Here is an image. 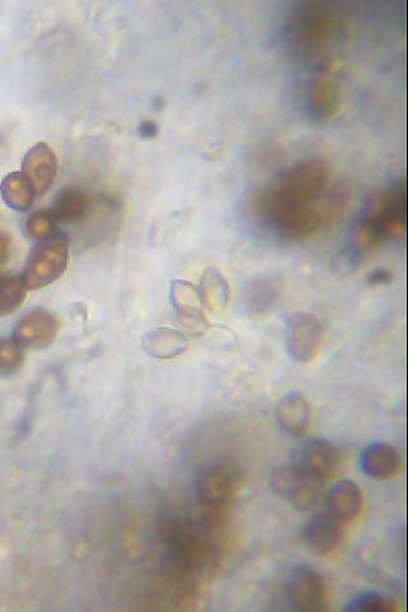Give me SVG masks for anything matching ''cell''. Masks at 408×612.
Instances as JSON below:
<instances>
[{
	"label": "cell",
	"mask_w": 408,
	"mask_h": 612,
	"mask_svg": "<svg viewBox=\"0 0 408 612\" xmlns=\"http://www.w3.org/2000/svg\"><path fill=\"white\" fill-rule=\"evenodd\" d=\"M350 190L321 157L292 164L264 185L254 215L278 238L305 241L327 233L345 216Z\"/></svg>",
	"instance_id": "obj_1"
},
{
	"label": "cell",
	"mask_w": 408,
	"mask_h": 612,
	"mask_svg": "<svg viewBox=\"0 0 408 612\" xmlns=\"http://www.w3.org/2000/svg\"><path fill=\"white\" fill-rule=\"evenodd\" d=\"M406 184L397 182L374 194L357 220L351 252L360 259L401 238L406 231Z\"/></svg>",
	"instance_id": "obj_2"
},
{
	"label": "cell",
	"mask_w": 408,
	"mask_h": 612,
	"mask_svg": "<svg viewBox=\"0 0 408 612\" xmlns=\"http://www.w3.org/2000/svg\"><path fill=\"white\" fill-rule=\"evenodd\" d=\"M286 43L296 57L321 59L333 49L341 34V18L324 3H306L286 21Z\"/></svg>",
	"instance_id": "obj_3"
},
{
	"label": "cell",
	"mask_w": 408,
	"mask_h": 612,
	"mask_svg": "<svg viewBox=\"0 0 408 612\" xmlns=\"http://www.w3.org/2000/svg\"><path fill=\"white\" fill-rule=\"evenodd\" d=\"M69 244V236L60 231L37 240L21 276L27 290L43 289L64 275L69 262Z\"/></svg>",
	"instance_id": "obj_4"
},
{
	"label": "cell",
	"mask_w": 408,
	"mask_h": 612,
	"mask_svg": "<svg viewBox=\"0 0 408 612\" xmlns=\"http://www.w3.org/2000/svg\"><path fill=\"white\" fill-rule=\"evenodd\" d=\"M272 489L292 507L305 512L321 500L324 480L298 465L278 467L271 477Z\"/></svg>",
	"instance_id": "obj_5"
},
{
	"label": "cell",
	"mask_w": 408,
	"mask_h": 612,
	"mask_svg": "<svg viewBox=\"0 0 408 612\" xmlns=\"http://www.w3.org/2000/svg\"><path fill=\"white\" fill-rule=\"evenodd\" d=\"M323 343V324L315 315L298 312L286 327V349L292 360L309 364L318 356Z\"/></svg>",
	"instance_id": "obj_6"
},
{
	"label": "cell",
	"mask_w": 408,
	"mask_h": 612,
	"mask_svg": "<svg viewBox=\"0 0 408 612\" xmlns=\"http://www.w3.org/2000/svg\"><path fill=\"white\" fill-rule=\"evenodd\" d=\"M286 597L296 610L317 612L327 609V586L321 574L309 565H299L287 577Z\"/></svg>",
	"instance_id": "obj_7"
},
{
	"label": "cell",
	"mask_w": 408,
	"mask_h": 612,
	"mask_svg": "<svg viewBox=\"0 0 408 612\" xmlns=\"http://www.w3.org/2000/svg\"><path fill=\"white\" fill-rule=\"evenodd\" d=\"M341 96L337 74L326 67L315 74L306 87V110L318 122H327L340 110Z\"/></svg>",
	"instance_id": "obj_8"
},
{
	"label": "cell",
	"mask_w": 408,
	"mask_h": 612,
	"mask_svg": "<svg viewBox=\"0 0 408 612\" xmlns=\"http://www.w3.org/2000/svg\"><path fill=\"white\" fill-rule=\"evenodd\" d=\"M170 298L179 323L192 335H202L210 323L198 286L189 281L175 280L171 284Z\"/></svg>",
	"instance_id": "obj_9"
},
{
	"label": "cell",
	"mask_w": 408,
	"mask_h": 612,
	"mask_svg": "<svg viewBox=\"0 0 408 612\" xmlns=\"http://www.w3.org/2000/svg\"><path fill=\"white\" fill-rule=\"evenodd\" d=\"M60 331L58 315L45 309L32 310L16 324L13 338L25 349L44 350L55 341Z\"/></svg>",
	"instance_id": "obj_10"
},
{
	"label": "cell",
	"mask_w": 408,
	"mask_h": 612,
	"mask_svg": "<svg viewBox=\"0 0 408 612\" xmlns=\"http://www.w3.org/2000/svg\"><path fill=\"white\" fill-rule=\"evenodd\" d=\"M59 169L58 157L45 142L27 151L22 161V174L29 180L36 196H43L54 183Z\"/></svg>",
	"instance_id": "obj_11"
},
{
	"label": "cell",
	"mask_w": 408,
	"mask_h": 612,
	"mask_svg": "<svg viewBox=\"0 0 408 612\" xmlns=\"http://www.w3.org/2000/svg\"><path fill=\"white\" fill-rule=\"evenodd\" d=\"M342 523L329 512L315 513L304 528L306 545L317 555L332 554L343 540Z\"/></svg>",
	"instance_id": "obj_12"
},
{
	"label": "cell",
	"mask_w": 408,
	"mask_h": 612,
	"mask_svg": "<svg viewBox=\"0 0 408 612\" xmlns=\"http://www.w3.org/2000/svg\"><path fill=\"white\" fill-rule=\"evenodd\" d=\"M278 426L291 437H301L312 423V406L303 393L292 391L281 398L275 411Z\"/></svg>",
	"instance_id": "obj_13"
},
{
	"label": "cell",
	"mask_w": 408,
	"mask_h": 612,
	"mask_svg": "<svg viewBox=\"0 0 408 612\" xmlns=\"http://www.w3.org/2000/svg\"><path fill=\"white\" fill-rule=\"evenodd\" d=\"M234 491L233 475L225 466H211L197 480V494L207 507H221Z\"/></svg>",
	"instance_id": "obj_14"
},
{
	"label": "cell",
	"mask_w": 408,
	"mask_h": 612,
	"mask_svg": "<svg viewBox=\"0 0 408 612\" xmlns=\"http://www.w3.org/2000/svg\"><path fill=\"white\" fill-rule=\"evenodd\" d=\"M187 333L178 329L160 327L147 332L142 338V347L153 359L170 360L189 349Z\"/></svg>",
	"instance_id": "obj_15"
},
{
	"label": "cell",
	"mask_w": 408,
	"mask_h": 612,
	"mask_svg": "<svg viewBox=\"0 0 408 612\" xmlns=\"http://www.w3.org/2000/svg\"><path fill=\"white\" fill-rule=\"evenodd\" d=\"M400 454L387 443L369 444L361 453L360 468L375 480H388L400 470Z\"/></svg>",
	"instance_id": "obj_16"
},
{
	"label": "cell",
	"mask_w": 408,
	"mask_h": 612,
	"mask_svg": "<svg viewBox=\"0 0 408 612\" xmlns=\"http://www.w3.org/2000/svg\"><path fill=\"white\" fill-rule=\"evenodd\" d=\"M340 461L335 444L326 439H313L304 445L299 465L324 480L335 474Z\"/></svg>",
	"instance_id": "obj_17"
},
{
	"label": "cell",
	"mask_w": 408,
	"mask_h": 612,
	"mask_svg": "<svg viewBox=\"0 0 408 612\" xmlns=\"http://www.w3.org/2000/svg\"><path fill=\"white\" fill-rule=\"evenodd\" d=\"M284 286L275 277L254 278L245 290L244 306L252 315H267L277 308Z\"/></svg>",
	"instance_id": "obj_18"
},
{
	"label": "cell",
	"mask_w": 408,
	"mask_h": 612,
	"mask_svg": "<svg viewBox=\"0 0 408 612\" xmlns=\"http://www.w3.org/2000/svg\"><path fill=\"white\" fill-rule=\"evenodd\" d=\"M363 500V493L354 481H338L328 491V512L341 522L352 521L359 516Z\"/></svg>",
	"instance_id": "obj_19"
},
{
	"label": "cell",
	"mask_w": 408,
	"mask_h": 612,
	"mask_svg": "<svg viewBox=\"0 0 408 612\" xmlns=\"http://www.w3.org/2000/svg\"><path fill=\"white\" fill-rule=\"evenodd\" d=\"M50 211L57 222L68 225L78 224L85 220L90 211V201L81 189L67 187L60 190Z\"/></svg>",
	"instance_id": "obj_20"
},
{
	"label": "cell",
	"mask_w": 408,
	"mask_h": 612,
	"mask_svg": "<svg viewBox=\"0 0 408 612\" xmlns=\"http://www.w3.org/2000/svg\"><path fill=\"white\" fill-rule=\"evenodd\" d=\"M198 289L201 292L206 310H210L212 313H221L229 305L231 296L229 282L216 268L210 267L204 271Z\"/></svg>",
	"instance_id": "obj_21"
},
{
	"label": "cell",
	"mask_w": 408,
	"mask_h": 612,
	"mask_svg": "<svg viewBox=\"0 0 408 612\" xmlns=\"http://www.w3.org/2000/svg\"><path fill=\"white\" fill-rule=\"evenodd\" d=\"M0 193L4 203L18 212L29 211L35 202L36 193L29 180L22 173H11L3 179Z\"/></svg>",
	"instance_id": "obj_22"
},
{
	"label": "cell",
	"mask_w": 408,
	"mask_h": 612,
	"mask_svg": "<svg viewBox=\"0 0 408 612\" xmlns=\"http://www.w3.org/2000/svg\"><path fill=\"white\" fill-rule=\"evenodd\" d=\"M27 291L21 276L0 275V317H7L20 309Z\"/></svg>",
	"instance_id": "obj_23"
},
{
	"label": "cell",
	"mask_w": 408,
	"mask_h": 612,
	"mask_svg": "<svg viewBox=\"0 0 408 612\" xmlns=\"http://www.w3.org/2000/svg\"><path fill=\"white\" fill-rule=\"evenodd\" d=\"M25 364V347L15 338H0V377H11Z\"/></svg>",
	"instance_id": "obj_24"
},
{
	"label": "cell",
	"mask_w": 408,
	"mask_h": 612,
	"mask_svg": "<svg viewBox=\"0 0 408 612\" xmlns=\"http://www.w3.org/2000/svg\"><path fill=\"white\" fill-rule=\"evenodd\" d=\"M394 610H396V604L391 597L372 591L356 595L345 607L347 612H389Z\"/></svg>",
	"instance_id": "obj_25"
},
{
	"label": "cell",
	"mask_w": 408,
	"mask_h": 612,
	"mask_svg": "<svg viewBox=\"0 0 408 612\" xmlns=\"http://www.w3.org/2000/svg\"><path fill=\"white\" fill-rule=\"evenodd\" d=\"M57 224L50 210L36 211L26 221V233L32 239H45L57 231L55 230Z\"/></svg>",
	"instance_id": "obj_26"
},
{
	"label": "cell",
	"mask_w": 408,
	"mask_h": 612,
	"mask_svg": "<svg viewBox=\"0 0 408 612\" xmlns=\"http://www.w3.org/2000/svg\"><path fill=\"white\" fill-rule=\"evenodd\" d=\"M12 238L9 234L0 231V267H3L11 258Z\"/></svg>",
	"instance_id": "obj_27"
},
{
	"label": "cell",
	"mask_w": 408,
	"mask_h": 612,
	"mask_svg": "<svg viewBox=\"0 0 408 612\" xmlns=\"http://www.w3.org/2000/svg\"><path fill=\"white\" fill-rule=\"evenodd\" d=\"M157 132H159V128H157L155 122H150V120L141 123L138 128L139 136L143 138H153L156 136Z\"/></svg>",
	"instance_id": "obj_28"
}]
</instances>
